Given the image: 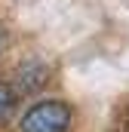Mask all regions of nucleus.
<instances>
[{
  "label": "nucleus",
  "mask_w": 129,
  "mask_h": 132,
  "mask_svg": "<svg viewBox=\"0 0 129 132\" xmlns=\"http://www.w3.org/2000/svg\"><path fill=\"white\" fill-rule=\"evenodd\" d=\"M74 123V111L62 98H43L31 104L19 123V132H68Z\"/></svg>",
  "instance_id": "obj_1"
},
{
  "label": "nucleus",
  "mask_w": 129,
  "mask_h": 132,
  "mask_svg": "<svg viewBox=\"0 0 129 132\" xmlns=\"http://www.w3.org/2000/svg\"><path fill=\"white\" fill-rule=\"evenodd\" d=\"M12 101H15V92H12V86L0 80V117H3V114L12 108Z\"/></svg>",
  "instance_id": "obj_2"
}]
</instances>
